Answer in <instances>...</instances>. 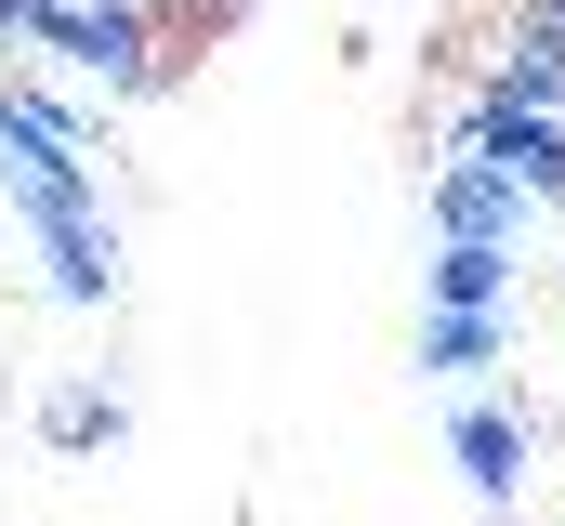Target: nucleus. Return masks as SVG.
Instances as JSON below:
<instances>
[{
	"label": "nucleus",
	"mask_w": 565,
	"mask_h": 526,
	"mask_svg": "<svg viewBox=\"0 0 565 526\" xmlns=\"http://www.w3.org/2000/svg\"><path fill=\"white\" fill-rule=\"evenodd\" d=\"M460 461H473V487H513V421L500 408H460Z\"/></svg>",
	"instance_id": "obj_1"
}]
</instances>
